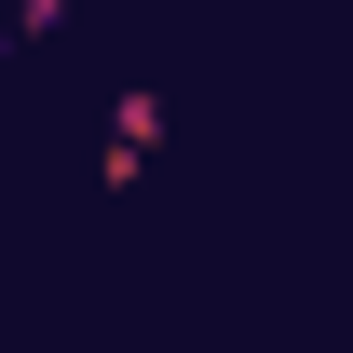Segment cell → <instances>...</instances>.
I'll return each mask as SVG.
<instances>
[{
    "instance_id": "1",
    "label": "cell",
    "mask_w": 353,
    "mask_h": 353,
    "mask_svg": "<svg viewBox=\"0 0 353 353\" xmlns=\"http://www.w3.org/2000/svg\"><path fill=\"white\" fill-rule=\"evenodd\" d=\"M150 150H163V95L136 82V95H109V150H95V176H109V190H136V176H150Z\"/></svg>"
}]
</instances>
